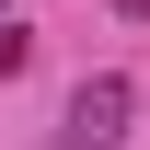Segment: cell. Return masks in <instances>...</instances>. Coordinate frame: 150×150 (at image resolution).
<instances>
[{
	"label": "cell",
	"mask_w": 150,
	"mask_h": 150,
	"mask_svg": "<svg viewBox=\"0 0 150 150\" xmlns=\"http://www.w3.org/2000/svg\"><path fill=\"white\" fill-rule=\"evenodd\" d=\"M115 12H150V0H115Z\"/></svg>",
	"instance_id": "cell-3"
},
{
	"label": "cell",
	"mask_w": 150,
	"mask_h": 150,
	"mask_svg": "<svg viewBox=\"0 0 150 150\" xmlns=\"http://www.w3.org/2000/svg\"><path fill=\"white\" fill-rule=\"evenodd\" d=\"M127 115H139V81H127V69L81 81V93H69V139H58V150H115V139H127Z\"/></svg>",
	"instance_id": "cell-1"
},
{
	"label": "cell",
	"mask_w": 150,
	"mask_h": 150,
	"mask_svg": "<svg viewBox=\"0 0 150 150\" xmlns=\"http://www.w3.org/2000/svg\"><path fill=\"white\" fill-rule=\"evenodd\" d=\"M12 69H35V35H23V23H0V81Z\"/></svg>",
	"instance_id": "cell-2"
}]
</instances>
